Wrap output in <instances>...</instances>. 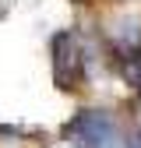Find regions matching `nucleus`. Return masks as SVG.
<instances>
[{"label": "nucleus", "mask_w": 141, "mask_h": 148, "mask_svg": "<svg viewBox=\"0 0 141 148\" xmlns=\"http://www.w3.org/2000/svg\"><path fill=\"white\" fill-rule=\"evenodd\" d=\"M49 57H53V81H57L60 92H70L81 74H88L85 71V42L70 28L57 32L49 39Z\"/></svg>", "instance_id": "2"}, {"label": "nucleus", "mask_w": 141, "mask_h": 148, "mask_svg": "<svg viewBox=\"0 0 141 148\" xmlns=\"http://www.w3.org/2000/svg\"><path fill=\"white\" fill-rule=\"evenodd\" d=\"M64 141L74 148H131L127 127L120 123V116L106 106H81L74 116L64 123Z\"/></svg>", "instance_id": "1"}]
</instances>
